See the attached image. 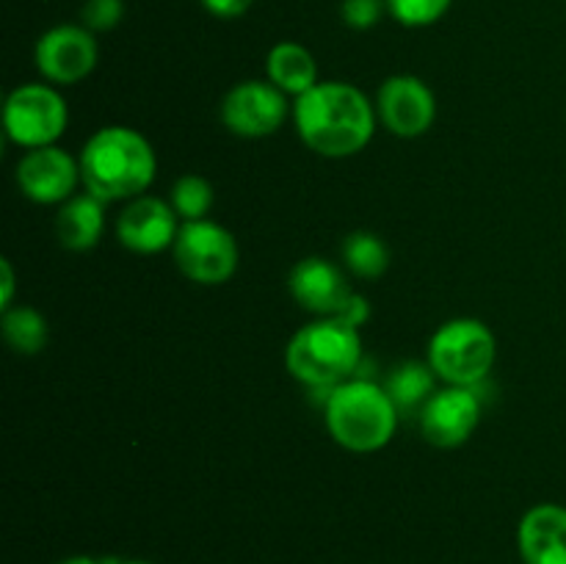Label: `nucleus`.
<instances>
[{
  "label": "nucleus",
  "mask_w": 566,
  "mask_h": 564,
  "mask_svg": "<svg viewBox=\"0 0 566 564\" xmlns=\"http://www.w3.org/2000/svg\"><path fill=\"white\" fill-rule=\"evenodd\" d=\"M199 3L208 14L219 17V20H238L252 9L254 0H199Z\"/></svg>",
  "instance_id": "393cba45"
},
{
  "label": "nucleus",
  "mask_w": 566,
  "mask_h": 564,
  "mask_svg": "<svg viewBox=\"0 0 566 564\" xmlns=\"http://www.w3.org/2000/svg\"><path fill=\"white\" fill-rule=\"evenodd\" d=\"M265 72H269V81L293 100L302 97L318 83L315 55L298 42L274 44L269 50V59H265Z\"/></svg>",
  "instance_id": "f3484780"
},
{
  "label": "nucleus",
  "mask_w": 566,
  "mask_h": 564,
  "mask_svg": "<svg viewBox=\"0 0 566 564\" xmlns=\"http://www.w3.org/2000/svg\"><path fill=\"white\" fill-rule=\"evenodd\" d=\"M517 547L525 564H566V506H531L517 525Z\"/></svg>",
  "instance_id": "2eb2a0df"
},
{
  "label": "nucleus",
  "mask_w": 566,
  "mask_h": 564,
  "mask_svg": "<svg viewBox=\"0 0 566 564\" xmlns=\"http://www.w3.org/2000/svg\"><path fill=\"white\" fill-rule=\"evenodd\" d=\"M105 205L94 194H75L55 213V236L70 252H88L105 232Z\"/></svg>",
  "instance_id": "dca6fc26"
},
{
  "label": "nucleus",
  "mask_w": 566,
  "mask_h": 564,
  "mask_svg": "<svg viewBox=\"0 0 566 564\" xmlns=\"http://www.w3.org/2000/svg\"><path fill=\"white\" fill-rule=\"evenodd\" d=\"M495 357V335L484 321L451 318L431 335L426 363L446 385L479 387L490 376Z\"/></svg>",
  "instance_id": "39448f33"
},
{
  "label": "nucleus",
  "mask_w": 566,
  "mask_h": 564,
  "mask_svg": "<svg viewBox=\"0 0 566 564\" xmlns=\"http://www.w3.org/2000/svg\"><path fill=\"white\" fill-rule=\"evenodd\" d=\"M291 111L287 94L271 81H241L221 100V122L241 138L274 136Z\"/></svg>",
  "instance_id": "1a4fd4ad"
},
{
  "label": "nucleus",
  "mask_w": 566,
  "mask_h": 564,
  "mask_svg": "<svg viewBox=\"0 0 566 564\" xmlns=\"http://www.w3.org/2000/svg\"><path fill=\"white\" fill-rule=\"evenodd\" d=\"M387 14L385 0H343L340 17L352 31H370Z\"/></svg>",
  "instance_id": "b1692460"
},
{
  "label": "nucleus",
  "mask_w": 566,
  "mask_h": 564,
  "mask_svg": "<svg viewBox=\"0 0 566 564\" xmlns=\"http://www.w3.org/2000/svg\"><path fill=\"white\" fill-rule=\"evenodd\" d=\"M180 232V216L175 213L169 199L142 194L130 199L116 216V238L125 249L136 254H158L175 247Z\"/></svg>",
  "instance_id": "ddd939ff"
},
{
  "label": "nucleus",
  "mask_w": 566,
  "mask_h": 564,
  "mask_svg": "<svg viewBox=\"0 0 566 564\" xmlns=\"http://www.w3.org/2000/svg\"><path fill=\"white\" fill-rule=\"evenodd\" d=\"M398 407L385 385L354 376L332 387L324 398V424L332 440L352 453L381 451L396 437Z\"/></svg>",
  "instance_id": "7ed1b4c3"
},
{
  "label": "nucleus",
  "mask_w": 566,
  "mask_h": 564,
  "mask_svg": "<svg viewBox=\"0 0 566 564\" xmlns=\"http://www.w3.org/2000/svg\"><path fill=\"white\" fill-rule=\"evenodd\" d=\"M177 271L199 285H224L238 271V241L219 221H182L171 247Z\"/></svg>",
  "instance_id": "0eeeda50"
},
{
  "label": "nucleus",
  "mask_w": 566,
  "mask_h": 564,
  "mask_svg": "<svg viewBox=\"0 0 566 564\" xmlns=\"http://www.w3.org/2000/svg\"><path fill=\"white\" fill-rule=\"evenodd\" d=\"M285 365L296 382L310 390L329 393L332 387L354 379L363 365V337L357 326L337 315L315 318L291 337Z\"/></svg>",
  "instance_id": "20e7f679"
},
{
  "label": "nucleus",
  "mask_w": 566,
  "mask_h": 564,
  "mask_svg": "<svg viewBox=\"0 0 566 564\" xmlns=\"http://www.w3.org/2000/svg\"><path fill=\"white\" fill-rule=\"evenodd\" d=\"M125 20V0H83L81 25L92 33L114 31Z\"/></svg>",
  "instance_id": "5701e85b"
},
{
  "label": "nucleus",
  "mask_w": 566,
  "mask_h": 564,
  "mask_svg": "<svg viewBox=\"0 0 566 564\" xmlns=\"http://www.w3.org/2000/svg\"><path fill=\"white\" fill-rule=\"evenodd\" d=\"M119 558H94V556H70L61 558L59 564H116Z\"/></svg>",
  "instance_id": "cd10ccee"
},
{
  "label": "nucleus",
  "mask_w": 566,
  "mask_h": 564,
  "mask_svg": "<svg viewBox=\"0 0 566 564\" xmlns=\"http://www.w3.org/2000/svg\"><path fill=\"white\" fill-rule=\"evenodd\" d=\"M3 341L9 343L11 352L17 354H39L48 346V318L39 313L36 307H28V304H11L9 310H3Z\"/></svg>",
  "instance_id": "aec40b11"
},
{
  "label": "nucleus",
  "mask_w": 566,
  "mask_h": 564,
  "mask_svg": "<svg viewBox=\"0 0 566 564\" xmlns=\"http://www.w3.org/2000/svg\"><path fill=\"white\" fill-rule=\"evenodd\" d=\"M437 382L440 379H437L429 363L407 359V363H398L390 370V376L385 379V390L390 393L392 404H396L403 418V415H420L423 404L437 393Z\"/></svg>",
  "instance_id": "a211bd4d"
},
{
  "label": "nucleus",
  "mask_w": 566,
  "mask_h": 564,
  "mask_svg": "<svg viewBox=\"0 0 566 564\" xmlns=\"http://www.w3.org/2000/svg\"><path fill=\"white\" fill-rule=\"evenodd\" d=\"M387 14L403 28H429L448 14L453 0H385Z\"/></svg>",
  "instance_id": "4be33fe9"
},
{
  "label": "nucleus",
  "mask_w": 566,
  "mask_h": 564,
  "mask_svg": "<svg viewBox=\"0 0 566 564\" xmlns=\"http://www.w3.org/2000/svg\"><path fill=\"white\" fill-rule=\"evenodd\" d=\"M376 105L363 88L343 81H318L293 103V125L304 147L321 158H352L376 133Z\"/></svg>",
  "instance_id": "f257e3e1"
},
{
  "label": "nucleus",
  "mask_w": 566,
  "mask_h": 564,
  "mask_svg": "<svg viewBox=\"0 0 566 564\" xmlns=\"http://www.w3.org/2000/svg\"><path fill=\"white\" fill-rule=\"evenodd\" d=\"M376 116L398 138H418L437 119V97L418 75H390L376 92Z\"/></svg>",
  "instance_id": "9b49d317"
},
{
  "label": "nucleus",
  "mask_w": 566,
  "mask_h": 564,
  "mask_svg": "<svg viewBox=\"0 0 566 564\" xmlns=\"http://www.w3.org/2000/svg\"><path fill=\"white\" fill-rule=\"evenodd\" d=\"M481 420L479 387L446 385L423 404L418 415L420 435L434 448H459L473 437Z\"/></svg>",
  "instance_id": "9d476101"
},
{
  "label": "nucleus",
  "mask_w": 566,
  "mask_h": 564,
  "mask_svg": "<svg viewBox=\"0 0 566 564\" xmlns=\"http://www.w3.org/2000/svg\"><path fill=\"white\" fill-rule=\"evenodd\" d=\"M287 288H291V296L296 299L298 307L318 315V318L340 315L354 293L343 271L318 254L302 258L293 265L291 274H287Z\"/></svg>",
  "instance_id": "4468645a"
},
{
  "label": "nucleus",
  "mask_w": 566,
  "mask_h": 564,
  "mask_svg": "<svg viewBox=\"0 0 566 564\" xmlns=\"http://www.w3.org/2000/svg\"><path fill=\"white\" fill-rule=\"evenodd\" d=\"M97 61V39L81 22L48 28L33 48V64H36L39 75L53 86H75V83L86 81Z\"/></svg>",
  "instance_id": "6e6552de"
},
{
  "label": "nucleus",
  "mask_w": 566,
  "mask_h": 564,
  "mask_svg": "<svg viewBox=\"0 0 566 564\" xmlns=\"http://www.w3.org/2000/svg\"><path fill=\"white\" fill-rule=\"evenodd\" d=\"M70 108L53 83H22L6 97L3 130L22 149L50 147L64 136Z\"/></svg>",
  "instance_id": "423d86ee"
},
{
  "label": "nucleus",
  "mask_w": 566,
  "mask_h": 564,
  "mask_svg": "<svg viewBox=\"0 0 566 564\" xmlns=\"http://www.w3.org/2000/svg\"><path fill=\"white\" fill-rule=\"evenodd\" d=\"M116 564H153V562H144V558H119Z\"/></svg>",
  "instance_id": "c85d7f7f"
},
{
  "label": "nucleus",
  "mask_w": 566,
  "mask_h": 564,
  "mask_svg": "<svg viewBox=\"0 0 566 564\" xmlns=\"http://www.w3.org/2000/svg\"><path fill=\"white\" fill-rule=\"evenodd\" d=\"M169 202L180 221H202L213 208V186L202 175H182L171 186Z\"/></svg>",
  "instance_id": "412c9836"
},
{
  "label": "nucleus",
  "mask_w": 566,
  "mask_h": 564,
  "mask_svg": "<svg viewBox=\"0 0 566 564\" xmlns=\"http://www.w3.org/2000/svg\"><path fill=\"white\" fill-rule=\"evenodd\" d=\"M17 186L22 197L36 205H64L75 197L81 180V160L72 158L59 144L25 149L17 164Z\"/></svg>",
  "instance_id": "f8f14e48"
},
{
  "label": "nucleus",
  "mask_w": 566,
  "mask_h": 564,
  "mask_svg": "<svg viewBox=\"0 0 566 564\" xmlns=\"http://www.w3.org/2000/svg\"><path fill=\"white\" fill-rule=\"evenodd\" d=\"M0 285H3V291H0V307L9 310L11 302H14V269H11L9 258L0 260Z\"/></svg>",
  "instance_id": "bb28decb"
},
{
  "label": "nucleus",
  "mask_w": 566,
  "mask_h": 564,
  "mask_svg": "<svg viewBox=\"0 0 566 564\" xmlns=\"http://www.w3.org/2000/svg\"><path fill=\"white\" fill-rule=\"evenodd\" d=\"M337 318H343V321H346V324L357 326V330L363 324H368V318H370L368 299H365L363 293H352V299H348L346 307H343V313L337 315Z\"/></svg>",
  "instance_id": "a878e982"
},
{
  "label": "nucleus",
  "mask_w": 566,
  "mask_h": 564,
  "mask_svg": "<svg viewBox=\"0 0 566 564\" xmlns=\"http://www.w3.org/2000/svg\"><path fill=\"white\" fill-rule=\"evenodd\" d=\"M340 252L346 269L359 280H379L390 265V249H387L385 238L370 230L348 232L343 238Z\"/></svg>",
  "instance_id": "6ab92c4d"
},
{
  "label": "nucleus",
  "mask_w": 566,
  "mask_h": 564,
  "mask_svg": "<svg viewBox=\"0 0 566 564\" xmlns=\"http://www.w3.org/2000/svg\"><path fill=\"white\" fill-rule=\"evenodd\" d=\"M81 180L103 202H130L147 194L158 171V155L138 130L99 127L81 149Z\"/></svg>",
  "instance_id": "f03ea898"
}]
</instances>
